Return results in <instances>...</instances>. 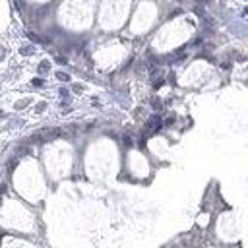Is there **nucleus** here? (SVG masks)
I'll use <instances>...</instances> for the list:
<instances>
[{
  "mask_svg": "<svg viewBox=\"0 0 248 248\" xmlns=\"http://www.w3.org/2000/svg\"><path fill=\"white\" fill-rule=\"evenodd\" d=\"M56 62H58V64H68V60L64 56H56Z\"/></svg>",
  "mask_w": 248,
  "mask_h": 248,
  "instance_id": "nucleus-9",
  "label": "nucleus"
},
{
  "mask_svg": "<svg viewBox=\"0 0 248 248\" xmlns=\"http://www.w3.org/2000/svg\"><path fill=\"white\" fill-rule=\"evenodd\" d=\"M16 165H18V161H16V159H12V161H10V165H8V167H10V169H14Z\"/></svg>",
  "mask_w": 248,
  "mask_h": 248,
  "instance_id": "nucleus-15",
  "label": "nucleus"
},
{
  "mask_svg": "<svg viewBox=\"0 0 248 248\" xmlns=\"http://www.w3.org/2000/svg\"><path fill=\"white\" fill-rule=\"evenodd\" d=\"M45 107H47V105H45V103H39V105H37V113H41V110H43Z\"/></svg>",
  "mask_w": 248,
  "mask_h": 248,
  "instance_id": "nucleus-14",
  "label": "nucleus"
},
{
  "mask_svg": "<svg viewBox=\"0 0 248 248\" xmlns=\"http://www.w3.org/2000/svg\"><path fill=\"white\" fill-rule=\"evenodd\" d=\"M56 78H58L60 82H68V80H70V76H68V74H64V72H58V74H56Z\"/></svg>",
  "mask_w": 248,
  "mask_h": 248,
  "instance_id": "nucleus-4",
  "label": "nucleus"
},
{
  "mask_svg": "<svg viewBox=\"0 0 248 248\" xmlns=\"http://www.w3.org/2000/svg\"><path fill=\"white\" fill-rule=\"evenodd\" d=\"M163 83H165L163 80H157V82H153V87H155V89H159V87L163 86Z\"/></svg>",
  "mask_w": 248,
  "mask_h": 248,
  "instance_id": "nucleus-10",
  "label": "nucleus"
},
{
  "mask_svg": "<svg viewBox=\"0 0 248 248\" xmlns=\"http://www.w3.org/2000/svg\"><path fill=\"white\" fill-rule=\"evenodd\" d=\"M60 97H64V99H68V89H60Z\"/></svg>",
  "mask_w": 248,
  "mask_h": 248,
  "instance_id": "nucleus-13",
  "label": "nucleus"
},
{
  "mask_svg": "<svg viewBox=\"0 0 248 248\" xmlns=\"http://www.w3.org/2000/svg\"><path fill=\"white\" fill-rule=\"evenodd\" d=\"M151 107H153L155 110H159L161 109V99L159 97H153V99H151Z\"/></svg>",
  "mask_w": 248,
  "mask_h": 248,
  "instance_id": "nucleus-3",
  "label": "nucleus"
},
{
  "mask_svg": "<svg viewBox=\"0 0 248 248\" xmlns=\"http://www.w3.org/2000/svg\"><path fill=\"white\" fill-rule=\"evenodd\" d=\"M145 128H147V130H153V132H157V130L161 128V118H159V117H151L149 120H147Z\"/></svg>",
  "mask_w": 248,
  "mask_h": 248,
  "instance_id": "nucleus-1",
  "label": "nucleus"
},
{
  "mask_svg": "<svg viewBox=\"0 0 248 248\" xmlns=\"http://www.w3.org/2000/svg\"><path fill=\"white\" fill-rule=\"evenodd\" d=\"M122 140H124V145H128V147L132 145V138H130V136H124Z\"/></svg>",
  "mask_w": 248,
  "mask_h": 248,
  "instance_id": "nucleus-8",
  "label": "nucleus"
},
{
  "mask_svg": "<svg viewBox=\"0 0 248 248\" xmlns=\"http://www.w3.org/2000/svg\"><path fill=\"white\" fill-rule=\"evenodd\" d=\"M33 51H35L33 47H23V49H22V54H23V56H27V54H33Z\"/></svg>",
  "mask_w": 248,
  "mask_h": 248,
  "instance_id": "nucleus-5",
  "label": "nucleus"
},
{
  "mask_svg": "<svg viewBox=\"0 0 248 248\" xmlns=\"http://www.w3.org/2000/svg\"><path fill=\"white\" fill-rule=\"evenodd\" d=\"M27 37H29L31 41H35V43H41V41H43V39H39V37H37L35 33H31V31H29V33H27Z\"/></svg>",
  "mask_w": 248,
  "mask_h": 248,
  "instance_id": "nucleus-6",
  "label": "nucleus"
},
{
  "mask_svg": "<svg viewBox=\"0 0 248 248\" xmlns=\"http://www.w3.org/2000/svg\"><path fill=\"white\" fill-rule=\"evenodd\" d=\"M29 101H27V99H23V101H19L18 105H16V107H18V109H22V107H25V105H27Z\"/></svg>",
  "mask_w": 248,
  "mask_h": 248,
  "instance_id": "nucleus-11",
  "label": "nucleus"
},
{
  "mask_svg": "<svg viewBox=\"0 0 248 248\" xmlns=\"http://www.w3.org/2000/svg\"><path fill=\"white\" fill-rule=\"evenodd\" d=\"M74 91H78V93H80V91H83V87H82V86H74Z\"/></svg>",
  "mask_w": 248,
  "mask_h": 248,
  "instance_id": "nucleus-16",
  "label": "nucleus"
},
{
  "mask_svg": "<svg viewBox=\"0 0 248 248\" xmlns=\"http://www.w3.org/2000/svg\"><path fill=\"white\" fill-rule=\"evenodd\" d=\"M196 2L200 4V2H202V4H205V2H208V0H196Z\"/></svg>",
  "mask_w": 248,
  "mask_h": 248,
  "instance_id": "nucleus-17",
  "label": "nucleus"
},
{
  "mask_svg": "<svg viewBox=\"0 0 248 248\" xmlns=\"http://www.w3.org/2000/svg\"><path fill=\"white\" fill-rule=\"evenodd\" d=\"M51 70V62H47V60H43L39 64V74H45V72H49Z\"/></svg>",
  "mask_w": 248,
  "mask_h": 248,
  "instance_id": "nucleus-2",
  "label": "nucleus"
},
{
  "mask_svg": "<svg viewBox=\"0 0 248 248\" xmlns=\"http://www.w3.org/2000/svg\"><path fill=\"white\" fill-rule=\"evenodd\" d=\"M173 122H175V117H169V118L165 120V126H171Z\"/></svg>",
  "mask_w": 248,
  "mask_h": 248,
  "instance_id": "nucleus-12",
  "label": "nucleus"
},
{
  "mask_svg": "<svg viewBox=\"0 0 248 248\" xmlns=\"http://www.w3.org/2000/svg\"><path fill=\"white\" fill-rule=\"evenodd\" d=\"M2 56H4V52H2V49H0V58H2Z\"/></svg>",
  "mask_w": 248,
  "mask_h": 248,
  "instance_id": "nucleus-18",
  "label": "nucleus"
},
{
  "mask_svg": "<svg viewBox=\"0 0 248 248\" xmlns=\"http://www.w3.org/2000/svg\"><path fill=\"white\" fill-rule=\"evenodd\" d=\"M33 86H35V87H41V86H43V80H41V78H35V80H33Z\"/></svg>",
  "mask_w": 248,
  "mask_h": 248,
  "instance_id": "nucleus-7",
  "label": "nucleus"
}]
</instances>
